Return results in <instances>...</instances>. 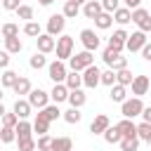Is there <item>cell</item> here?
Returning <instances> with one entry per match:
<instances>
[{"label": "cell", "instance_id": "cell-38", "mask_svg": "<svg viewBox=\"0 0 151 151\" xmlns=\"http://www.w3.org/2000/svg\"><path fill=\"white\" fill-rule=\"evenodd\" d=\"M149 137H151V123H139L137 125V139H144V142H149Z\"/></svg>", "mask_w": 151, "mask_h": 151}, {"label": "cell", "instance_id": "cell-39", "mask_svg": "<svg viewBox=\"0 0 151 151\" xmlns=\"http://www.w3.org/2000/svg\"><path fill=\"white\" fill-rule=\"evenodd\" d=\"M17 17L24 19V21H33V7H31V5H19Z\"/></svg>", "mask_w": 151, "mask_h": 151}, {"label": "cell", "instance_id": "cell-23", "mask_svg": "<svg viewBox=\"0 0 151 151\" xmlns=\"http://www.w3.org/2000/svg\"><path fill=\"white\" fill-rule=\"evenodd\" d=\"M113 21L120 24V26L130 24V21H132V9H127V7H118V9L113 12Z\"/></svg>", "mask_w": 151, "mask_h": 151}, {"label": "cell", "instance_id": "cell-37", "mask_svg": "<svg viewBox=\"0 0 151 151\" xmlns=\"http://www.w3.org/2000/svg\"><path fill=\"white\" fill-rule=\"evenodd\" d=\"M28 64H31V68H38V71H40V68H45V66H47V59H45V54L35 52V54L28 59Z\"/></svg>", "mask_w": 151, "mask_h": 151}, {"label": "cell", "instance_id": "cell-29", "mask_svg": "<svg viewBox=\"0 0 151 151\" xmlns=\"http://www.w3.org/2000/svg\"><path fill=\"white\" fill-rule=\"evenodd\" d=\"M21 50H24V42L19 38H7L5 40V52L7 54H19Z\"/></svg>", "mask_w": 151, "mask_h": 151}, {"label": "cell", "instance_id": "cell-48", "mask_svg": "<svg viewBox=\"0 0 151 151\" xmlns=\"http://www.w3.org/2000/svg\"><path fill=\"white\" fill-rule=\"evenodd\" d=\"M109 68H111V71H120V68H127V59H125V57H118V59H116V61H113Z\"/></svg>", "mask_w": 151, "mask_h": 151}, {"label": "cell", "instance_id": "cell-59", "mask_svg": "<svg viewBox=\"0 0 151 151\" xmlns=\"http://www.w3.org/2000/svg\"><path fill=\"white\" fill-rule=\"evenodd\" d=\"M149 85H151V78H149Z\"/></svg>", "mask_w": 151, "mask_h": 151}, {"label": "cell", "instance_id": "cell-36", "mask_svg": "<svg viewBox=\"0 0 151 151\" xmlns=\"http://www.w3.org/2000/svg\"><path fill=\"white\" fill-rule=\"evenodd\" d=\"M118 57H120V52H116V50H113V47H109V45H106V47H104V52H101V59H104V64H106V66H111Z\"/></svg>", "mask_w": 151, "mask_h": 151}, {"label": "cell", "instance_id": "cell-15", "mask_svg": "<svg viewBox=\"0 0 151 151\" xmlns=\"http://www.w3.org/2000/svg\"><path fill=\"white\" fill-rule=\"evenodd\" d=\"M31 111H33V106H31L26 99H17V101H14L12 113H17V118H19V120H26V118L31 116Z\"/></svg>", "mask_w": 151, "mask_h": 151}, {"label": "cell", "instance_id": "cell-17", "mask_svg": "<svg viewBox=\"0 0 151 151\" xmlns=\"http://www.w3.org/2000/svg\"><path fill=\"white\" fill-rule=\"evenodd\" d=\"M66 101L71 104V109H83V106H85V101H87V94H85L83 90H71Z\"/></svg>", "mask_w": 151, "mask_h": 151}, {"label": "cell", "instance_id": "cell-3", "mask_svg": "<svg viewBox=\"0 0 151 151\" xmlns=\"http://www.w3.org/2000/svg\"><path fill=\"white\" fill-rule=\"evenodd\" d=\"M68 64H71V71H78V73H83L87 66H92V64H94V57H92V52L83 50V52L73 54V57L68 59Z\"/></svg>", "mask_w": 151, "mask_h": 151}, {"label": "cell", "instance_id": "cell-47", "mask_svg": "<svg viewBox=\"0 0 151 151\" xmlns=\"http://www.w3.org/2000/svg\"><path fill=\"white\" fill-rule=\"evenodd\" d=\"M118 2H120V0H101V9H104V12H109V14H113V12L120 7Z\"/></svg>", "mask_w": 151, "mask_h": 151}, {"label": "cell", "instance_id": "cell-11", "mask_svg": "<svg viewBox=\"0 0 151 151\" xmlns=\"http://www.w3.org/2000/svg\"><path fill=\"white\" fill-rule=\"evenodd\" d=\"M35 45H38V52H40V54H50V52H54L57 40H54L52 35H47V33H40V35L35 38Z\"/></svg>", "mask_w": 151, "mask_h": 151}, {"label": "cell", "instance_id": "cell-7", "mask_svg": "<svg viewBox=\"0 0 151 151\" xmlns=\"http://www.w3.org/2000/svg\"><path fill=\"white\" fill-rule=\"evenodd\" d=\"M80 42H83V47H85L87 52H94L101 40H99V35H97L92 28H83V31H80Z\"/></svg>", "mask_w": 151, "mask_h": 151}, {"label": "cell", "instance_id": "cell-41", "mask_svg": "<svg viewBox=\"0 0 151 151\" xmlns=\"http://www.w3.org/2000/svg\"><path fill=\"white\" fill-rule=\"evenodd\" d=\"M99 83L101 85H116V71H111V68H106V71H101V76H99Z\"/></svg>", "mask_w": 151, "mask_h": 151}, {"label": "cell", "instance_id": "cell-14", "mask_svg": "<svg viewBox=\"0 0 151 151\" xmlns=\"http://www.w3.org/2000/svg\"><path fill=\"white\" fill-rule=\"evenodd\" d=\"M111 125V120H109V116H104V113H99V116H94V120L90 123V132L92 134H104V130Z\"/></svg>", "mask_w": 151, "mask_h": 151}, {"label": "cell", "instance_id": "cell-40", "mask_svg": "<svg viewBox=\"0 0 151 151\" xmlns=\"http://www.w3.org/2000/svg\"><path fill=\"white\" fill-rule=\"evenodd\" d=\"M2 38H19V26L17 24H2Z\"/></svg>", "mask_w": 151, "mask_h": 151}, {"label": "cell", "instance_id": "cell-9", "mask_svg": "<svg viewBox=\"0 0 151 151\" xmlns=\"http://www.w3.org/2000/svg\"><path fill=\"white\" fill-rule=\"evenodd\" d=\"M80 76H83V85L90 87V90H94V87L99 85V76H101V71L97 68V64H92V66H87Z\"/></svg>", "mask_w": 151, "mask_h": 151}, {"label": "cell", "instance_id": "cell-18", "mask_svg": "<svg viewBox=\"0 0 151 151\" xmlns=\"http://www.w3.org/2000/svg\"><path fill=\"white\" fill-rule=\"evenodd\" d=\"M116 127H118V132H120L123 137H137V125H134L130 118H123L120 123H116Z\"/></svg>", "mask_w": 151, "mask_h": 151}, {"label": "cell", "instance_id": "cell-16", "mask_svg": "<svg viewBox=\"0 0 151 151\" xmlns=\"http://www.w3.org/2000/svg\"><path fill=\"white\" fill-rule=\"evenodd\" d=\"M80 12H83L87 19H97L104 9H101V2H97V0H87V2L83 5V9H80Z\"/></svg>", "mask_w": 151, "mask_h": 151}, {"label": "cell", "instance_id": "cell-50", "mask_svg": "<svg viewBox=\"0 0 151 151\" xmlns=\"http://www.w3.org/2000/svg\"><path fill=\"white\" fill-rule=\"evenodd\" d=\"M7 66H9V54L2 50L0 52V68H7Z\"/></svg>", "mask_w": 151, "mask_h": 151}, {"label": "cell", "instance_id": "cell-60", "mask_svg": "<svg viewBox=\"0 0 151 151\" xmlns=\"http://www.w3.org/2000/svg\"><path fill=\"white\" fill-rule=\"evenodd\" d=\"M0 2H2V0H0Z\"/></svg>", "mask_w": 151, "mask_h": 151}, {"label": "cell", "instance_id": "cell-6", "mask_svg": "<svg viewBox=\"0 0 151 151\" xmlns=\"http://www.w3.org/2000/svg\"><path fill=\"white\" fill-rule=\"evenodd\" d=\"M33 109H45L47 104H50V94L45 92V90H40V87H35V90H31L28 92V99H26Z\"/></svg>", "mask_w": 151, "mask_h": 151}, {"label": "cell", "instance_id": "cell-21", "mask_svg": "<svg viewBox=\"0 0 151 151\" xmlns=\"http://www.w3.org/2000/svg\"><path fill=\"white\" fill-rule=\"evenodd\" d=\"M50 151H73V142H71V137H54Z\"/></svg>", "mask_w": 151, "mask_h": 151}, {"label": "cell", "instance_id": "cell-34", "mask_svg": "<svg viewBox=\"0 0 151 151\" xmlns=\"http://www.w3.org/2000/svg\"><path fill=\"white\" fill-rule=\"evenodd\" d=\"M61 116H64V120H66L68 125H78V123H80V118H83L80 109H68V111H64Z\"/></svg>", "mask_w": 151, "mask_h": 151}, {"label": "cell", "instance_id": "cell-56", "mask_svg": "<svg viewBox=\"0 0 151 151\" xmlns=\"http://www.w3.org/2000/svg\"><path fill=\"white\" fill-rule=\"evenodd\" d=\"M71 2H78V5H85L87 0H71Z\"/></svg>", "mask_w": 151, "mask_h": 151}, {"label": "cell", "instance_id": "cell-33", "mask_svg": "<svg viewBox=\"0 0 151 151\" xmlns=\"http://www.w3.org/2000/svg\"><path fill=\"white\" fill-rule=\"evenodd\" d=\"M40 113H42V116H45L50 123H52V120H57V118L61 116V111H59V104H47L45 109H40Z\"/></svg>", "mask_w": 151, "mask_h": 151}, {"label": "cell", "instance_id": "cell-13", "mask_svg": "<svg viewBox=\"0 0 151 151\" xmlns=\"http://www.w3.org/2000/svg\"><path fill=\"white\" fill-rule=\"evenodd\" d=\"M125 40H127V31L118 28V31H113V35L109 38V47H113L116 52H123V50H125Z\"/></svg>", "mask_w": 151, "mask_h": 151}, {"label": "cell", "instance_id": "cell-25", "mask_svg": "<svg viewBox=\"0 0 151 151\" xmlns=\"http://www.w3.org/2000/svg\"><path fill=\"white\" fill-rule=\"evenodd\" d=\"M17 78H19V73H17V71H12V68H5V73L0 76V87H2V90H5V87H14Z\"/></svg>", "mask_w": 151, "mask_h": 151}, {"label": "cell", "instance_id": "cell-24", "mask_svg": "<svg viewBox=\"0 0 151 151\" xmlns=\"http://www.w3.org/2000/svg\"><path fill=\"white\" fill-rule=\"evenodd\" d=\"M14 132H17V139H28L31 132H33V123H28V120H19L17 127H14Z\"/></svg>", "mask_w": 151, "mask_h": 151}, {"label": "cell", "instance_id": "cell-32", "mask_svg": "<svg viewBox=\"0 0 151 151\" xmlns=\"http://www.w3.org/2000/svg\"><path fill=\"white\" fill-rule=\"evenodd\" d=\"M109 97H111V101H116V104H123L125 101V87L123 85H111V92H109Z\"/></svg>", "mask_w": 151, "mask_h": 151}, {"label": "cell", "instance_id": "cell-12", "mask_svg": "<svg viewBox=\"0 0 151 151\" xmlns=\"http://www.w3.org/2000/svg\"><path fill=\"white\" fill-rule=\"evenodd\" d=\"M130 87H132V94L134 97H142V94H146L149 92V76H134L132 78V83H130Z\"/></svg>", "mask_w": 151, "mask_h": 151}, {"label": "cell", "instance_id": "cell-49", "mask_svg": "<svg viewBox=\"0 0 151 151\" xmlns=\"http://www.w3.org/2000/svg\"><path fill=\"white\" fill-rule=\"evenodd\" d=\"M19 5H21V0H2V7H5V9H9V12H17V9H19Z\"/></svg>", "mask_w": 151, "mask_h": 151}, {"label": "cell", "instance_id": "cell-26", "mask_svg": "<svg viewBox=\"0 0 151 151\" xmlns=\"http://www.w3.org/2000/svg\"><path fill=\"white\" fill-rule=\"evenodd\" d=\"M12 90H14V94H19V97H21V94H28V92H31L33 87H31V80H28V78H24V76H19Z\"/></svg>", "mask_w": 151, "mask_h": 151}, {"label": "cell", "instance_id": "cell-22", "mask_svg": "<svg viewBox=\"0 0 151 151\" xmlns=\"http://www.w3.org/2000/svg\"><path fill=\"white\" fill-rule=\"evenodd\" d=\"M33 132H38V137L50 132V120H47L42 113H35V120H33Z\"/></svg>", "mask_w": 151, "mask_h": 151}, {"label": "cell", "instance_id": "cell-58", "mask_svg": "<svg viewBox=\"0 0 151 151\" xmlns=\"http://www.w3.org/2000/svg\"><path fill=\"white\" fill-rule=\"evenodd\" d=\"M146 144H149V146H151V137H149V142H146Z\"/></svg>", "mask_w": 151, "mask_h": 151}, {"label": "cell", "instance_id": "cell-19", "mask_svg": "<svg viewBox=\"0 0 151 151\" xmlns=\"http://www.w3.org/2000/svg\"><path fill=\"white\" fill-rule=\"evenodd\" d=\"M64 85H66V90L71 92V90H80V85H83V76L78 73V71H68L66 73V80H64Z\"/></svg>", "mask_w": 151, "mask_h": 151}, {"label": "cell", "instance_id": "cell-5", "mask_svg": "<svg viewBox=\"0 0 151 151\" xmlns=\"http://www.w3.org/2000/svg\"><path fill=\"white\" fill-rule=\"evenodd\" d=\"M66 73H68V71H66V64H64V61H59V59H57V61L47 64V76L52 78V83H54V85L64 83V80H66Z\"/></svg>", "mask_w": 151, "mask_h": 151}, {"label": "cell", "instance_id": "cell-43", "mask_svg": "<svg viewBox=\"0 0 151 151\" xmlns=\"http://www.w3.org/2000/svg\"><path fill=\"white\" fill-rule=\"evenodd\" d=\"M50 146H52V137L50 134H40L38 142H35V149L38 151H50Z\"/></svg>", "mask_w": 151, "mask_h": 151}, {"label": "cell", "instance_id": "cell-2", "mask_svg": "<svg viewBox=\"0 0 151 151\" xmlns=\"http://www.w3.org/2000/svg\"><path fill=\"white\" fill-rule=\"evenodd\" d=\"M54 50H57V59H59V61L71 59V57H73V38H71V35H59Z\"/></svg>", "mask_w": 151, "mask_h": 151}, {"label": "cell", "instance_id": "cell-31", "mask_svg": "<svg viewBox=\"0 0 151 151\" xmlns=\"http://www.w3.org/2000/svg\"><path fill=\"white\" fill-rule=\"evenodd\" d=\"M132 78H134V76H132L130 68H120V71H116V83L123 85V87H127V85L132 83Z\"/></svg>", "mask_w": 151, "mask_h": 151}, {"label": "cell", "instance_id": "cell-54", "mask_svg": "<svg viewBox=\"0 0 151 151\" xmlns=\"http://www.w3.org/2000/svg\"><path fill=\"white\" fill-rule=\"evenodd\" d=\"M38 2H40V5H42V7H47V5H52V2H54V0H38Z\"/></svg>", "mask_w": 151, "mask_h": 151}, {"label": "cell", "instance_id": "cell-57", "mask_svg": "<svg viewBox=\"0 0 151 151\" xmlns=\"http://www.w3.org/2000/svg\"><path fill=\"white\" fill-rule=\"evenodd\" d=\"M0 101H2V87H0Z\"/></svg>", "mask_w": 151, "mask_h": 151}, {"label": "cell", "instance_id": "cell-51", "mask_svg": "<svg viewBox=\"0 0 151 151\" xmlns=\"http://www.w3.org/2000/svg\"><path fill=\"white\" fill-rule=\"evenodd\" d=\"M142 57H144L146 61H151V42H146V45L142 47Z\"/></svg>", "mask_w": 151, "mask_h": 151}, {"label": "cell", "instance_id": "cell-55", "mask_svg": "<svg viewBox=\"0 0 151 151\" xmlns=\"http://www.w3.org/2000/svg\"><path fill=\"white\" fill-rule=\"evenodd\" d=\"M5 113H7V111H5V106H2V101H0V118H2Z\"/></svg>", "mask_w": 151, "mask_h": 151}, {"label": "cell", "instance_id": "cell-46", "mask_svg": "<svg viewBox=\"0 0 151 151\" xmlns=\"http://www.w3.org/2000/svg\"><path fill=\"white\" fill-rule=\"evenodd\" d=\"M0 120H2V127H17V123H19L17 113H5Z\"/></svg>", "mask_w": 151, "mask_h": 151}, {"label": "cell", "instance_id": "cell-27", "mask_svg": "<svg viewBox=\"0 0 151 151\" xmlns=\"http://www.w3.org/2000/svg\"><path fill=\"white\" fill-rule=\"evenodd\" d=\"M61 14H64V19H76V17L80 14V5H78V2H71V0H66V2H64V9H61Z\"/></svg>", "mask_w": 151, "mask_h": 151}, {"label": "cell", "instance_id": "cell-45", "mask_svg": "<svg viewBox=\"0 0 151 151\" xmlns=\"http://www.w3.org/2000/svg\"><path fill=\"white\" fill-rule=\"evenodd\" d=\"M19 144V151H35V139L28 137V139H17Z\"/></svg>", "mask_w": 151, "mask_h": 151}, {"label": "cell", "instance_id": "cell-20", "mask_svg": "<svg viewBox=\"0 0 151 151\" xmlns=\"http://www.w3.org/2000/svg\"><path fill=\"white\" fill-rule=\"evenodd\" d=\"M50 99H52L54 104H61V101H66V99H68V90H66V85H64V83L54 85V87H52V92H50Z\"/></svg>", "mask_w": 151, "mask_h": 151}, {"label": "cell", "instance_id": "cell-35", "mask_svg": "<svg viewBox=\"0 0 151 151\" xmlns=\"http://www.w3.org/2000/svg\"><path fill=\"white\" fill-rule=\"evenodd\" d=\"M118 144H120L123 151H137V149H139V139H137V137H123Z\"/></svg>", "mask_w": 151, "mask_h": 151}, {"label": "cell", "instance_id": "cell-44", "mask_svg": "<svg viewBox=\"0 0 151 151\" xmlns=\"http://www.w3.org/2000/svg\"><path fill=\"white\" fill-rule=\"evenodd\" d=\"M24 33H26V35H31V38H38V35H40V24H35V21H26Z\"/></svg>", "mask_w": 151, "mask_h": 151}, {"label": "cell", "instance_id": "cell-1", "mask_svg": "<svg viewBox=\"0 0 151 151\" xmlns=\"http://www.w3.org/2000/svg\"><path fill=\"white\" fill-rule=\"evenodd\" d=\"M142 111H144V104H142V97H132V99H125L123 104H120V113H123V118H137V116H142Z\"/></svg>", "mask_w": 151, "mask_h": 151}, {"label": "cell", "instance_id": "cell-8", "mask_svg": "<svg viewBox=\"0 0 151 151\" xmlns=\"http://www.w3.org/2000/svg\"><path fill=\"white\" fill-rule=\"evenodd\" d=\"M144 45H146V33H142V31H134V33L127 35V40H125V50H127V52H142Z\"/></svg>", "mask_w": 151, "mask_h": 151}, {"label": "cell", "instance_id": "cell-30", "mask_svg": "<svg viewBox=\"0 0 151 151\" xmlns=\"http://www.w3.org/2000/svg\"><path fill=\"white\" fill-rule=\"evenodd\" d=\"M111 24H113V14H109V12H101V14L94 19V26H97V28H101V31L111 28Z\"/></svg>", "mask_w": 151, "mask_h": 151}, {"label": "cell", "instance_id": "cell-42", "mask_svg": "<svg viewBox=\"0 0 151 151\" xmlns=\"http://www.w3.org/2000/svg\"><path fill=\"white\" fill-rule=\"evenodd\" d=\"M14 139H17L14 127H0V142H2V144H9V142H14Z\"/></svg>", "mask_w": 151, "mask_h": 151}, {"label": "cell", "instance_id": "cell-52", "mask_svg": "<svg viewBox=\"0 0 151 151\" xmlns=\"http://www.w3.org/2000/svg\"><path fill=\"white\" fill-rule=\"evenodd\" d=\"M142 120H144V123H151V106H144V111H142Z\"/></svg>", "mask_w": 151, "mask_h": 151}, {"label": "cell", "instance_id": "cell-28", "mask_svg": "<svg viewBox=\"0 0 151 151\" xmlns=\"http://www.w3.org/2000/svg\"><path fill=\"white\" fill-rule=\"evenodd\" d=\"M104 139H106V144H118L120 139H123V134L118 132V127L116 125H109L106 130H104V134H101Z\"/></svg>", "mask_w": 151, "mask_h": 151}, {"label": "cell", "instance_id": "cell-10", "mask_svg": "<svg viewBox=\"0 0 151 151\" xmlns=\"http://www.w3.org/2000/svg\"><path fill=\"white\" fill-rule=\"evenodd\" d=\"M64 26H66V19H64V14H52L50 19H47V35H61L64 33Z\"/></svg>", "mask_w": 151, "mask_h": 151}, {"label": "cell", "instance_id": "cell-53", "mask_svg": "<svg viewBox=\"0 0 151 151\" xmlns=\"http://www.w3.org/2000/svg\"><path fill=\"white\" fill-rule=\"evenodd\" d=\"M123 2H125V7H127V9H137L142 0H123Z\"/></svg>", "mask_w": 151, "mask_h": 151}, {"label": "cell", "instance_id": "cell-4", "mask_svg": "<svg viewBox=\"0 0 151 151\" xmlns=\"http://www.w3.org/2000/svg\"><path fill=\"white\" fill-rule=\"evenodd\" d=\"M132 24H137L142 33H149V31H151V12L144 9V7L132 9Z\"/></svg>", "mask_w": 151, "mask_h": 151}]
</instances>
